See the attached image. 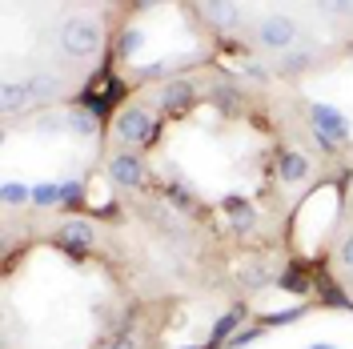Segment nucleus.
I'll list each match as a JSON object with an SVG mask.
<instances>
[{
  "label": "nucleus",
  "mask_w": 353,
  "mask_h": 349,
  "mask_svg": "<svg viewBox=\"0 0 353 349\" xmlns=\"http://www.w3.org/2000/svg\"><path fill=\"white\" fill-rule=\"evenodd\" d=\"M52 92H57V77L52 72H37L28 81H8L4 92H0V101H4V112H17V109L37 105V101H48Z\"/></svg>",
  "instance_id": "f257e3e1"
},
{
  "label": "nucleus",
  "mask_w": 353,
  "mask_h": 349,
  "mask_svg": "<svg viewBox=\"0 0 353 349\" xmlns=\"http://www.w3.org/2000/svg\"><path fill=\"white\" fill-rule=\"evenodd\" d=\"M101 48V28L92 21H65V28H61V52L65 57H72V61H85V57H92Z\"/></svg>",
  "instance_id": "f03ea898"
},
{
  "label": "nucleus",
  "mask_w": 353,
  "mask_h": 349,
  "mask_svg": "<svg viewBox=\"0 0 353 349\" xmlns=\"http://www.w3.org/2000/svg\"><path fill=\"white\" fill-rule=\"evenodd\" d=\"M112 132L125 141V145H153L157 137V125L149 109H141V105H129V109L117 112V121H112Z\"/></svg>",
  "instance_id": "7ed1b4c3"
},
{
  "label": "nucleus",
  "mask_w": 353,
  "mask_h": 349,
  "mask_svg": "<svg viewBox=\"0 0 353 349\" xmlns=\"http://www.w3.org/2000/svg\"><path fill=\"white\" fill-rule=\"evenodd\" d=\"M257 41L265 48H289V44L297 41V21L285 17V12H269L261 24H257Z\"/></svg>",
  "instance_id": "20e7f679"
},
{
  "label": "nucleus",
  "mask_w": 353,
  "mask_h": 349,
  "mask_svg": "<svg viewBox=\"0 0 353 349\" xmlns=\"http://www.w3.org/2000/svg\"><path fill=\"white\" fill-rule=\"evenodd\" d=\"M117 97H121V85L112 81L109 72H101V77H92V81H88V88H85V97H81V101H85V109L92 112V117H105V112L117 105Z\"/></svg>",
  "instance_id": "39448f33"
},
{
  "label": "nucleus",
  "mask_w": 353,
  "mask_h": 349,
  "mask_svg": "<svg viewBox=\"0 0 353 349\" xmlns=\"http://www.w3.org/2000/svg\"><path fill=\"white\" fill-rule=\"evenodd\" d=\"M309 117H313V129L321 132V137H330V141H341V137L350 132V121L333 109V105H313Z\"/></svg>",
  "instance_id": "423d86ee"
},
{
  "label": "nucleus",
  "mask_w": 353,
  "mask_h": 349,
  "mask_svg": "<svg viewBox=\"0 0 353 349\" xmlns=\"http://www.w3.org/2000/svg\"><path fill=\"white\" fill-rule=\"evenodd\" d=\"M109 177L117 185H125V189H137L145 181V165H141V157H132V153H117L109 161Z\"/></svg>",
  "instance_id": "0eeeda50"
},
{
  "label": "nucleus",
  "mask_w": 353,
  "mask_h": 349,
  "mask_svg": "<svg viewBox=\"0 0 353 349\" xmlns=\"http://www.w3.org/2000/svg\"><path fill=\"white\" fill-rule=\"evenodd\" d=\"M57 237H61V245L68 253H88L92 249V225L88 221H65Z\"/></svg>",
  "instance_id": "6e6552de"
},
{
  "label": "nucleus",
  "mask_w": 353,
  "mask_h": 349,
  "mask_svg": "<svg viewBox=\"0 0 353 349\" xmlns=\"http://www.w3.org/2000/svg\"><path fill=\"white\" fill-rule=\"evenodd\" d=\"M161 105H165V112H173V117L189 112V105H193V85H189V81H173V85H165Z\"/></svg>",
  "instance_id": "1a4fd4ad"
},
{
  "label": "nucleus",
  "mask_w": 353,
  "mask_h": 349,
  "mask_svg": "<svg viewBox=\"0 0 353 349\" xmlns=\"http://www.w3.org/2000/svg\"><path fill=\"white\" fill-rule=\"evenodd\" d=\"M305 173H309V161L301 153H281V161H277V177L281 181L297 185V181H305Z\"/></svg>",
  "instance_id": "9d476101"
},
{
  "label": "nucleus",
  "mask_w": 353,
  "mask_h": 349,
  "mask_svg": "<svg viewBox=\"0 0 353 349\" xmlns=\"http://www.w3.org/2000/svg\"><path fill=\"white\" fill-rule=\"evenodd\" d=\"M205 17L217 24V28H233L241 21V8L237 4H205Z\"/></svg>",
  "instance_id": "9b49d317"
},
{
  "label": "nucleus",
  "mask_w": 353,
  "mask_h": 349,
  "mask_svg": "<svg viewBox=\"0 0 353 349\" xmlns=\"http://www.w3.org/2000/svg\"><path fill=\"white\" fill-rule=\"evenodd\" d=\"M241 326V309H229V313H225V317H221L217 326H213V337H209V346L217 349L221 341H229V333H233V329Z\"/></svg>",
  "instance_id": "f8f14e48"
},
{
  "label": "nucleus",
  "mask_w": 353,
  "mask_h": 349,
  "mask_svg": "<svg viewBox=\"0 0 353 349\" xmlns=\"http://www.w3.org/2000/svg\"><path fill=\"white\" fill-rule=\"evenodd\" d=\"M68 129L77 132V137H92V132H97V117L88 109H72L68 112Z\"/></svg>",
  "instance_id": "ddd939ff"
},
{
  "label": "nucleus",
  "mask_w": 353,
  "mask_h": 349,
  "mask_svg": "<svg viewBox=\"0 0 353 349\" xmlns=\"http://www.w3.org/2000/svg\"><path fill=\"white\" fill-rule=\"evenodd\" d=\"M225 213L233 217V225H237V229H245V225H253V209H249L245 201H237V197H233V201H225Z\"/></svg>",
  "instance_id": "4468645a"
},
{
  "label": "nucleus",
  "mask_w": 353,
  "mask_h": 349,
  "mask_svg": "<svg viewBox=\"0 0 353 349\" xmlns=\"http://www.w3.org/2000/svg\"><path fill=\"white\" fill-rule=\"evenodd\" d=\"M141 41H145V37H141V28H125V32L117 37V57H132V52L141 48Z\"/></svg>",
  "instance_id": "2eb2a0df"
},
{
  "label": "nucleus",
  "mask_w": 353,
  "mask_h": 349,
  "mask_svg": "<svg viewBox=\"0 0 353 349\" xmlns=\"http://www.w3.org/2000/svg\"><path fill=\"white\" fill-rule=\"evenodd\" d=\"M277 285H285V289H293V293H305V289H309V277L297 269V265H293V269H285V273L277 277Z\"/></svg>",
  "instance_id": "dca6fc26"
},
{
  "label": "nucleus",
  "mask_w": 353,
  "mask_h": 349,
  "mask_svg": "<svg viewBox=\"0 0 353 349\" xmlns=\"http://www.w3.org/2000/svg\"><path fill=\"white\" fill-rule=\"evenodd\" d=\"M0 197H4L8 205H21V201H32V189H28V185H17V181H8V185L0 189Z\"/></svg>",
  "instance_id": "f3484780"
},
{
  "label": "nucleus",
  "mask_w": 353,
  "mask_h": 349,
  "mask_svg": "<svg viewBox=\"0 0 353 349\" xmlns=\"http://www.w3.org/2000/svg\"><path fill=\"white\" fill-rule=\"evenodd\" d=\"M61 201V185H41L32 189V205H57Z\"/></svg>",
  "instance_id": "a211bd4d"
},
{
  "label": "nucleus",
  "mask_w": 353,
  "mask_h": 349,
  "mask_svg": "<svg viewBox=\"0 0 353 349\" xmlns=\"http://www.w3.org/2000/svg\"><path fill=\"white\" fill-rule=\"evenodd\" d=\"M257 337H261V326H249V329H241L237 337H229V346L241 349V346H249V341H257Z\"/></svg>",
  "instance_id": "6ab92c4d"
},
{
  "label": "nucleus",
  "mask_w": 353,
  "mask_h": 349,
  "mask_svg": "<svg viewBox=\"0 0 353 349\" xmlns=\"http://www.w3.org/2000/svg\"><path fill=\"white\" fill-rule=\"evenodd\" d=\"M105 349H137V333L125 329V333H117L112 341H105Z\"/></svg>",
  "instance_id": "aec40b11"
},
{
  "label": "nucleus",
  "mask_w": 353,
  "mask_h": 349,
  "mask_svg": "<svg viewBox=\"0 0 353 349\" xmlns=\"http://www.w3.org/2000/svg\"><path fill=\"white\" fill-rule=\"evenodd\" d=\"M297 317H301V309H285V313H269L261 326H285V321H297Z\"/></svg>",
  "instance_id": "412c9836"
},
{
  "label": "nucleus",
  "mask_w": 353,
  "mask_h": 349,
  "mask_svg": "<svg viewBox=\"0 0 353 349\" xmlns=\"http://www.w3.org/2000/svg\"><path fill=\"white\" fill-rule=\"evenodd\" d=\"M81 197H85L81 185H61V205H81Z\"/></svg>",
  "instance_id": "4be33fe9"
},
{
  "label": "nucleus",
  "mask_w": 353,
  "mask_h": 349,
  "mask_svg": "<svg viewBox=\"0 0 353 349\" xmlns=\"http://www.w3.org/2000/svg\"><path fill=\"white\" fill-rule=\"evenodd\" d=\"M241 277H245V285H265V281H269V273H265L261 265H253V269H249V273H241Z\"/></svg>",
  "instance_id": "5701e85b"
},
{
  "label": "nucleus",
  "mask_w": 353,
  "mask_h": 349,
  "mask_svg": "<svg viewBox=\"0 0 353 349\" xmlns=\"http://www.w3.org/2000/svg\"><path fill=\"white\" fill-rule=\"evenodd\" d=\"M341 261H345V265L353 269V237H345V241H341Z\"/></svg>",
  "instance_id": "b1692460"
},
{
  "label": "nucleus",
  "mask_w": 353,
  "mask_h": 349,
  "mask_svg": "<svg viewBox=\"0 0 353 349\" xmlns=\"http://www.w3.org/2000/svg\"><path fill=\"white\" fill-rule=\"evenodd\" d=\"M305 65V57H301V52H293V57H285V68H301Z\"/></svg>",
  "instance_id": "393cba45"
},
{
  "label": "nucleus",
  "mask_w": 353,
  "mask_h": 349,
  "mask_svg": "<svg viewBox=\"0 0 353 349\" xmlns=\"http://www.w3.org/2000/svg\"><path fill=\"white\" fill-rule=\"evenodd\" d=\"M245 72H249L253 81H265V68H261V65H249V68H245Z\"/></svg>",
  "instance_id": "a878e982"
},
{
  "label": "nucleus",
  "mask_w": 353,
  "mask_h": 349,
  "mask_svg": "<svg viewBox=\"0 0 353 349\" xmlns=\"http://www.w3.org/2000/svg\"><path fill=\"white\" fill-rule=\"evenodd\" d=\"M185 349H213V346H185Z\"/></svg>",
  "instance_id": "bb28decb"
},
{
  "label": "nucleus",
  "mask_w": 353,
  "mask_h": 349,
  "mask_svg": "<svg viewBox=\"0 0 353 349\" xmlns=\"http://www.w3.org/2000/svg\"><path fill=\"white\" fill-rule=\"evenodd\" d=\"M313 349H330V346H313Z\"/></svg>",
  "instance_id": "cd10ccee"
}]
</instances>
